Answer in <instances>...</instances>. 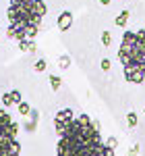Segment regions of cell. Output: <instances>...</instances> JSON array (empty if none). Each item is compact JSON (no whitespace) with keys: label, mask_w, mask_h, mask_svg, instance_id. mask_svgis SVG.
Returning <instances> with one entry per match:
<instances>
[{"label":"cell","mask_w":145,"mask_h":156,"mask_svg":"<svg viewBox=\"0 0 145 156\" xmlns=\"http://www.w3.org/2000/svg\"><path fill=\"white\" fill-rule=\"evenodd\" d=\"M143 71H145V67H143Z\"/></svg>","instance_id":"22"},{"label":"cell","mask_w":145,"mask_h":156,"mask_svg":"<svg viewBox=\"0 0 145 156\" xmlns=\"http://www.w3.org/2000/svg\"><path fill=\"white\" fill-rule=\"evenodd\" d=\"M60 83H62V79L58 77V75H50V87H52L54 92L60 90Z\"/></svg>","instance_id":"7"},{"label":"cell","mask_w":145,"mask_h":156,"mask_svg":"<svg viewBox=\"0 0 145 156\" xmlns=\"http://www.w3.org/2000/svg\"><path fill=\"white\" fill-rule=\"evenodd\" d=\"M99 4H104V6H108V4H110V0H99Z\"/></svg>","instance_id":"21"},{"label":"cell","mask_w":145,"mask_h":156,"mask_svg":"<svg viewBox=\"0 0 145 156\" xmlns=\"http://www.w3.org/2000/svg\"><path fill=\"white\" fill-rule=\"evenodd\" d=\"M71 25H72V12H69V11L60 12V17H58V29L60 31H66Z\"/></svg>","instance_id":"2"},{"label":"cell","mask_w":145,"mask_h":156,"mask_svg":"<svg viewBox=\"0 0 145 156\" xmlns=\"http://www.w3.org/2000/svg\"><path fill=\"white\" fill-rule=\"evenodd\" d=\"M129 17H131V11H122L118 17H116V27H124L126 21H129Z\"/></svg>","instance_id":"6"},{"label":"cell","mask_w":145,"mask_h":156,"mask_svg":"<svg viewBox=\"0 0 145 156\" xmlns=\"http://www.w3.org/2000/svg\"><path fill=\"white\" fill-rule=\"evenodd\" d=\"M139 150H141V148H139V144H135L133 148L129 150V154H126V156H137V154H139Z\"/></svg>","instance_id":"19"},{"label":"cell","mask_w":145,"mask_h":156,"mask_svg":"<svg viewBox=\"0 0 145 156\" xmlns=\"http://www.w3.org/2000/svg\"><path fill=\"white\" fill-rule=\"evenodd\" d=\"M31 11L39 15V17H44L46 15V4L42 2V0H31Z\"/></svg>","instance_id":"5"},{"label":"cell","mask_w":145,"mask_h":156,"mask_svg":"<svg viewBox=\"0 0 145 156\" xmlns=\"http://www.w3.org/2000/svg\"><path fill=\"white\" fill-rule=\"evenodd\" d=\"M75 119L79 121L81 125H91V117H89V115H79V117H75Z\"/></svg>","instance_id":"13"},{"label":"cell","mask_w":145,"mask_h":156,"mask_svg":"<svg viewBox=\"0 0 145 156\" xmlns=\"http://www.w3.org/2000/svg\"><path fill=\"white\" fill-rule=\"evenodd\" d=\"M2 104H4V106H12V104H15V102H12V96H11V92L2 96Z\"/></svg>","instance_id":"16"},{"label":"cell","mask_w":145,"mask_h":156,"mask_svg":"<svg viewBox=\"0 0 145 156\" xmlns=\"http://www.w3.org/2000/svg\"><path fill=\"white\" fill-rule=\"evenodd\" d=\"M19 44V50L21 52H31V50H35V40H21V42H17Z\"/></svg>","instance_id":"3"},{"label":"cell","mask_w":145,"mask_h":156,"mask_svg":"<svg viewBox=\"0 0 145 156\" xmlns=\"http://www.w3.org/2000/svg\"><path fill=\"white\" fill-rule=\"evenodd\" d=\"M17 133H19V123H15V121H12L11 125H8V135L17 137Z\"/></svg>","instance_id":"12"},{"label":"cell","mask_w":145,"mask_h":156,"mask_svg":"<svg viewBox=\"0 0 145 156\" xmlns=\"http://www.w3.org/2000/svg\"><path fill=\"white\" fill-rule=\"evenodd\" d=\"M54 123H56V133L62 137L66 133V129H69V123H62V121H54Z\"/></svg>","instance_id":"10"},{"label":"cell","mask_w":145,"mask_h":156,"mask_svg":"<svg viewBox=\"0 0 145 156\" xmlns=\"http://www.w3.org/2000/svg\"><path fill=\"white\" fill-rule=\"evenodd\" d=\"M58 67H60V69H69V67H71V56H69V54H62L60 58H58Z\"/></svg>","instance_id":"9"},{"label":"cell","mask_w":145,"mask_h":156,"mask_svg":"<svg viewBox=\"0 0 145 156\" xmlns=\"http://www.w3.org/2000/svg\"><path fill=\"white\" fill-rule=\"evenodd\" d=\"M126 123H129V127H135L137 125V115L135 112H129L126 115Z\"/></svg>","instance_id":"15"},{"label":"cell","mask_w":145,"mask_h":156,"mask_svg":"<svg viewBox=\"0 0 145 156\" xmlns=\"http://www.w3.org/2000/svg\"><path fill=\"white\" fill-rule=\"evenodd\" d=\"M106 146H108V148H116V146H118V140H116V137H110L108 142H106Z\"/></svg>","instance_id":"20"},{"label":"cell","mask_w":145,"mask_h":156,"mask_svg":"<svg viewBox=\"0 0 145 156\" xmlns=\"http://www.w3.org/2000/svg\"><path fill=\"white\" fill-rule=\"evenodd\" d=\"M11 96H12V102H15V104H19V102H21V92H19V90H12Z\"/></svg>","instance_id":"17"},{"label":"cell","mask_w":145,"mask_h":156,"mask_svg":"<svg viewBox=\"0 0 145 156\" xmlns=\"http://www.w3.org/2000/svg\"><path fill=\"white\" fill-rule=\"evenodd\" d=\"M99 67H102V71H110V60L108 58H102Z\"/></svg>","instance_id":"18"},{"label":"cell","mask_w":145,"mask_h":156,"mask_svg":"<svg viewBox=\"0 0 145 156\" xmlns=\"http://www.w3.org/2000/svg\"><path fill=\"white\" fill-rule=\"evenodd\" d=\"M17 106H19V115H23V117H29V112H31V106H29L27 102H23V100H21Z\"/></svg>","instance_id":"8"},{"label":"cell","mask_w":145,"mask_h":156,"mask_svg":"<svg viewBox=\"0 0 145 156\" xmlns=\"http://www.w3.org/2000/svg\"><path fill=\"white\" fill-rule=\"evenodd\" d=\"M124 77H126L129 83H143L145 71L143 67H124Z\"/></svg>","instance_id":"1"},{"label":"cell","mask_w":145,"mask_h":156,"mask_svg":"<svg viewBox=\"0 0 145 156\" xmlns=\"http://www.w3.org/2000/svg\"><path fill=\"white\" fill-rule=\"evenodd\" d=\"M46 67H48V62H46L44 58H39L35 65H33V71H35V73H42V71H46Z\"/></svg>","instance_id":"11"},{"label":"cell","mask_w":145,"mask_h":156,"mask_svg":"<svg viewBox=\"0 0 145 156\" xmlns=\"http://www.w3.org/2000/svg\"><path fill=\"white\" fill-rule=\"evenodd\" d=\"M72 119H75V117H72V110H71V108H66V110H60V112L54 117V121H62V123H71Z\"/></svg>","instance_id":"4"},{"label":"cell","mask_w":145,"mask_h":156,"mask_svg":"<svg viewBox=\"0 0 145 156\" xmlns=\"http://www.w3.org/2000/svg\"><path fill=\"white\" fill-rule=\"evenodd\" d=\"M110 42H112L110 31H102V44H104V46H110Z\"/></svg>","instance_id":"14"}]
</instances>
